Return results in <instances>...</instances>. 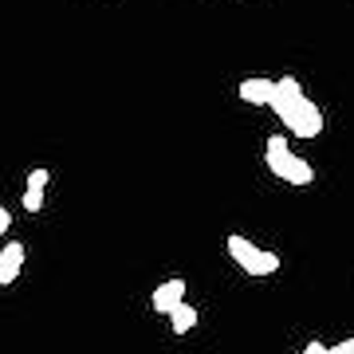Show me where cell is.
<instances>
[{
	"label": "cell",
	"mask_w": 354,
	"mask_h": 354,
	"mask_svg": "<svg viewBox=\"0 0 354 354\" xmlns=\"http://www.w3.org/2000/svg\"><path fill=\"white\" fill-rule=\"evenodd\" d=\"M264 162H268V169H272L279 181H288V185H311V181H315L311 162H304L299 153L291 150V142L283 138V134H272V138H268Z\"/></svg>",
	"instance_id": "cell-2"
},
{
	"label": "cell",
	"mask_w": 354,
	"mask_h": 354,
	"mask_svg": "<svg viewBox=\"0 0 354 354\" xmlns=\"http://www.w3.org/2000/svg\"><path fill=\"white\" fill-rule=\"evenodd\" d=\"M8 228H12V213H8V209H4V205H0V236H4V232H8Z\"/></svg>",
	"instance_id": "cell-10"
},
{
	"label": "cell",
	"mask_w": 354,
	"mask_h": 354,
	"mask_svg": "<svg viewBox=\"0 0 354 354\" xmlns=\"http://www.w3.org/2000/svg\"><path fill=\"white\" fill-rule=\"evenodd\" d=\"M268 111H276V118L291 130V138L311 142L323 134V106L307 99L299 79H291V75L276 79V95H272V106Z\"/></svg>",
	"instance_id": "cell-1"
},
{
	"label": "cell",
	"mask_w": 354,
	"mask_h": 354,
	"mask_svg": "<svg viewBox=\"0 0 354 354\" xmlns=\"http://www.w3.org/2000/svg\"><path fill=\"white\" fill-rule=\"evenodd\" d=\"M28 213H39L44 209V189H24V201H20Z\"/></svg>",
	"instance_id": "cell-8"
},
{
	"label": "cell",
	"mask_w": 354,
	"mask_h": 354,
	"mask_svg": "<svg viewBox=\"0 0 354 354\" xmlns=\"http://www.w3.org/2000/svg\"><path fill=\"white\" fill-rule=\"evenodd\" d=\"M241 102L248 106H272V95H276V79H244L241 87H236Z\"/></svg>",
	"instance_id": "cell-5"
},
{
	"label": "cell",
	"mask_w": 354,
	"mask_h": 354,
	"mask_svg": "<svg viewBox=\"0 0 354 354\" xmlns=\"http://www.w3.org/2000/svg\"><path fill=\"white\" fill-rule=\"evenodd\" d=\"M24 244L20 241H8L4 248H0V283L8 288V283H16V276H20V268H24Z\"/></svg>",
	"instance_id": "cell-6"
},
{
	"label": "cell",
	"mask_w": 354,
	"mask_h": 354,
	"mask_svg": "<svg viewBox=\"0 0 354 354\" xmlns=\"http://www.w3.org/2000/svg\"><path fill=\"white\" fill-rule=\"evenodd\" d=\"M299 354H327V346H323V342H307Z\"/></svg>",
	"instance_id": "cell-11"
},
{
	"label": "cell",
	"mask_w": 354,
	"mask_h": 354,
	"mask_svg": "<svg viewBox=\"0 0 354 354\" xmlns=\"http://www.w3.org/2000/svg\"><path fill=\"white\" fill-rule=\"evenodd\" d=\"M327 354H354V339H342L335 346H327Z\"/></svg>",
	"instance_id": "cell-9"
},
{
	"label": "cell",
	"mask_w": 354,
	"mask_h": 354,
	"mask_svg": "<svg viewBox=\"0 0 354 354\" xmlns=\"http://www.w3.org/2000/svg\"><path fill=\"white\" fill-rule=\"evenodd\" d=\"M228 256L248 276H276L279 272V256L268 252V248H256L248 236H228Z\"/></svg>",
	"instance_id": "cell-3"
},
{
	"label": "cell",
	"mask_w": 354,
	"mask_h": 354,
	"mask_svg": "<svg viewBox=\"0 0 354 354\" xmlns=\"http://www.w3.org/2000/svg\"><path fill=\"white\" fill-rule=\"evenodd\" d=\"M193 327H197V307H193V304H181L174 315H169V330H174V335H189Z\"/></svg>",
	"instance_id": "cell-7"
},
{
	"label": "cell",
	"mask_w": 354,
	"mask_h": 354,
	"mask_svg": "<svg viewBox=\"0 0 354 354\" xmlns=\"http://www.w3.org/2000/svg\"><path fill=\"white\" fill-rule=\"evenodd\" d=\"M185 291H189V288H185V279H181V276L165 279V283H158V288H153L150 307L158 311V315H165V319H169V315L177 311V307L185 304Z\"/></svg>",
	"instance_id": "cell-4"
}]
</instances>
